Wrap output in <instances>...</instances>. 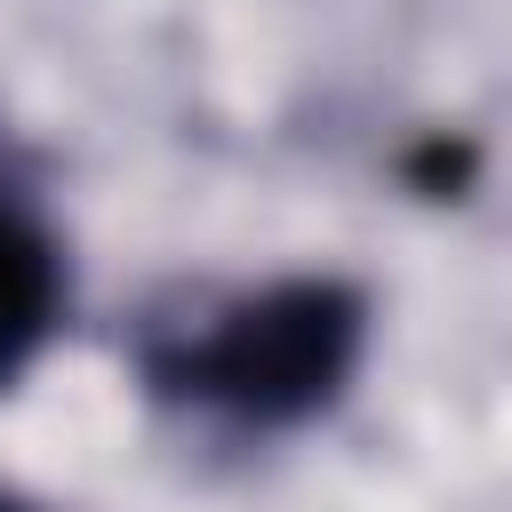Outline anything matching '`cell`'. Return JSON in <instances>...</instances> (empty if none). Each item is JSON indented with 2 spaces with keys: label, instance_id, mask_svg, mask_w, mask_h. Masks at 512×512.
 Segmentation results:
<instances>
[{
  "label": "cell",
  "instance_id": "6da1fadb",
  "mask_svg": "<svg viewBox=\"0 0 512 512\" xmlns=\"http://www.w3.org/2000/svg\"><path fill=\"white\" fill-rule=\"evenodd\" d=\"M360 344L368 304L344 280H272L256 296H232L168 360V384L232 424H304L352 384Z\"/></svg>",
  "mask_w": 512,
  "mask_h": 512
},
{
  "label": "cell",
  "instance_id": "7a4b0ae2",
  "mask_svg": "<svg viewBox=\"0 0 512 512\" xmlns=\"http://www.w3.org/2000/svg\"><path fill=\"white\" fill-rule=\"evenodd\" d=\"M64 320V248L48 240L40 216L0 200V392L48 352Z\"/></svg>",
  "mask_w": 512,
  "mask_h": 512
},
{
  "label": "cell",
  "instance_id": "3957f363",
  "mask_svg": "<svg viewBox=\"0 0 512 512\" xmlns=\"http://www.w3.org/2000/svg\"><path fill=\"white\" fill-rule=\"evenodd\" d=\"M0 512H32V504H16V496H0Z\"/></svg>",
  "mask_w": 512,
  "mask_h": 512
}]
</instances>
